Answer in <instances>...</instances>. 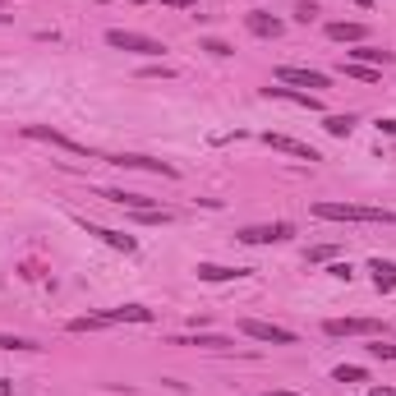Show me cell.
Segmentation results:
<instances>
[{
    "instance_id": "cell-1",
    "label": "cell",
    "mask_w": 396,
    "mask_h": 396,
    "mask_svg": "<svg viewBox=\"0 0 396 396\" xmlns=\"http://www.w3.org/2000/svg\"><path fill=\"white\" fill-rule=\"evenodd\" d=\"M314 217L318 221H369V226H392L396 212L364 208V203H332V198H323V203H314Z\"/></svg>"
},
{
    "instance_id": "cell-2",
    "label": "cell",
    "mask_w": 396,
    "mask_h": 396,
    "mask_svg": "<svg viewBox=\"0 0 396 396\" xmlns=\"http://www.w3.org/2000/svg\"><path fill=\"white\" fill-rule=\"evenodd\" d=\"M106 46H111V51H134V55H161V51H166L157 37L129 33V28H111V33H106Z\"/></svg>"
},
{
    "instance_id": "cell-3",
    "label": "cell",
    "mask_w": 396,
    "mask_h": 396,
    "mask_svg": "<svg viewBox=\"0 0 396 396\" xmlns=\"http://www.w3.org/2000/svg\"><path fill=\"white\" fill-rule=\"evenodd\" d=\"M240 332L254 336V341H267V346H295V332L291 327H277V323H263V318H245Z\"/></svg>"
},
{
    "instance_id": "cell-4",
    "label": "cell",
    "mask_w": 396,
    "mask_h": 396,
    "mask_svg": "<svg viewBox=\"0 0 396 396\" xmlns=\"http://www.w3.org/2000/svg\"><path fill=\"white\" fill-rule=\"evenodd\" d=\"M323 332L327 336H378L382 323H378V318H327Z\"/></svg>"
},
{
    "instance_id": "cell-5",
    "label": "cell",
    "mask_w": 396,
    "mask_h": 396,
    "mask_svg": "<svg viewBox=\"0 0 396 396\" xmlns=\"http://www.w3.org/2000/svg\"><path fill=\"white\" fill-rule=\"evenodd\" d=\"M23 139H37V143H51V148H60V152H74V157H92L83 143H74V139H65L60 129H46V124H23Z\"/></svg>"
},
{
    "instance_id": "cell-6",
    "label": "cell",
    "mask_w": 396,
    "mask_h": 396,
    "mask_svg": "<svg viewBox=\"0 0 396 396\" xmlns=\"http://www.w3.org/2000/svg\"><path fill=\"white\" fill-rule=\"evenodd\" d=\"M115 166H124V171H152V176H166V180H176L180 171L171 166V161H157V157H139V152H120V157H111Z\"/></svg>"
},
{
    "instance_id": "cell-7",
    "label": "cell",
    "mask_w": 396,
    "mask_h": 396,
    "mask_svg": "<svg viewBox=\"0 0 396 396\" xmlns=\"http://www.w3.org/2000/svg\"><path fill=\"white\" fill-rule=\"evenodd\" d=\"M295 230L286 226V221H272V226H245L240 230V240L245 245H277V240H291Z\"/></svg>"
},
{
    "instance_id": "cell-8",
    "label": "cell",
    "mask_w": 396,
    "mask_h": 396,
    "mask_svg": "<svg viewBox=\"0 0 396 396\" xmlns=\"http://www.w3.org/2000/svg\"><path fill=\"white\" fill-rule=\"evenodd\" d=\"M277 83H291V88H327L323 70H295V65H282L277 70Z\"/></svg>"
},
{
    "instance_id": "cell-9",
    "label": "cell",
    "mask_w": 396,
    "mask_h": 396,
    "mask_svg": "<svg viewBox=\"0 0 396 396\" xmlns=\"http://www.w3.org/2000/svg\"><path fill=\"white\" fill-rule=\"evenodd\" d=\"M263 143H267L272 152H286V157L318 161V148H309V143H299V139H286V134H263Z\"/></svg>"
},
{
    "instance_id": "cell-10",
    "label": "cell",
    "mask_w": 396,
    "mask_h": 396,
    "mask_svg": "<svg viewBox=\"0 0 396 396\" xmlns=\"http://www.w3.org/2000/svg\"><path fill=\"white\" fill-rule=\"evenodd\" d=\"M83 230H88V235H97L102 245H111V249H120V254H134V235H124V230H106V226H92V221H79Z\"/></svg>"
},
{
    "instance_id": "cell-11",
    "label": "cell",
    "mask_w": 396,
    "mask_h": 396,
    "mask_svg": "<svg viewBox=\"0 0 396 396\" xmlns=\"http://www.w3.org/2000/svg\"><path fill=\"white\" fill-rule=\"evenodd\" d=\"M245 28L254 37H282L286 33V23L282 18H272V14H263V9H254V14H245Z\"/></svg>"
},
{
    "instance_id": "cell-12",
    "label": "cell",
    "mask_w": 396,
    "mask_h": 396,
    "mask_svg": "<svg viewBox=\"0 0 396 396\" xmlns=\"http://www.w3.org/2000/svg\"><path fill=\"white\" fill-rule=\"evenodd\" d=\"M327 37H332V42H355V46H360L364 37H369V28H364V23H346V18H336V23H327Z\"/></svg>"
},
{
    "instance_id": "cell-13",
    "label": "cell",
    "mask_w": 396,
    "mask_h": 396,
    "mask_svg": "<svg viewBox=\"0 0 396 396\" xmlns=\"http://www.w3.org/2000/svg\"><path fill=\"white\" fill-rule=\"evenodd\" d=\"M194 272H198V282H240V277H249L245 267H221V263H198Z\"/></svg>"
},
{
    "instance_id": "cell-14",
    "label": "cell",
    "mask_w": 396,
    "mask_h": 396,
    "mask_svg": "<svg viewBox=\"0 0 396 396\" xmlns=\"http://www.w3.org/2000/svg\"><path fill=\"white\" fill-rule=\"evenodd\" d=\"M346 55H350V60L355 65H369V70H373V65H392V51H382V46H355V51H346Z\"/></svg>"
},
{
    "instance_id": "cell-15",
    "label": "cell",
    "mask_w": 396,
    "mask_h": 396,
    "mask_svg": "<svg viewBox=\"0 0 396 396\" xmlns=\"http://www.w3.org/2000/svg\"><path fill=\"white\" fill-rule=\"evenodd\" d=\"M106 318H111V327H115V323H152V309L124 304V309H106Z\"/></svg>"
},
{
    "instance_id": "cell-16",
    "label": "cell",
    "mask_w": 396,
    "mask_h": 396,
    "mask_svg": "<svg viewBox=\"0 0 396 396\" xmlns=\"http://www.w3.org/2000/svg\"><path fill=\"white\" fill-rule=\"evenodd\" d=\"M267 97H282V102H295V106H304V111H318V92H299V88H267Z\"/></svg>"
},
{
    "instance_id": "cell-17",
    "label": "cell",
    "mask_w": 396,
    "mask_h": 396,
    "mask_svg": "<svg viewBox=\"0 0 396 396\" xmlns=\"http://www.w3.org/2000/svg\"><path fill=\"white\" fill-rule=\"evenodd\" d=\"M369 272H373V282H378V291H396V263H387V258H373Z\"/></svg>"
},
{
    "instance_id": "cell-18",
    "label": "cell",
    "mask_w": 396,
    "mask_h": 396,
    "mask_svg": "<svg viewBox=\"0 0 396 396\" xmlns=\"http://www.w3.org/2000/svg\"><path fill=\"white\" fill-rule=\"evenodd\" d=\"M176 346H203V350H230V336H176Z\"/></svg>"
},
{
    "instance_id": "cell-19",
    "label": "cell",
    "mask_w": 396,
    "mask_h": 396,
    "mask_svg": "<svg viewBox=\"0 0 396 396\" xmlns=\"http://www.w3.org/2000/svg\"><path fill=\"white\" fill-rule=\"evenodd\" d=\"M102 327H111V318H106V314H88V318H74L70 332H102Z\"/></svg>"
},
{
    "instance_id": "cell-20",
    "label": "cell",
    "mask_w": 396,
    "mask_h": 396,
    "mask_svg": "<svg viewBox=\"0 0 396 396\" xmlns=\"http://www.w3.org/2000/svg\"><path fill=\"white\" fill-rule=\"evenodd\" d=\"M350 129H355V115H327V134L332 139H346Z\"/></svg>"
},
{
    "instance_id": "cell-21",
    "label": "cell",
    "mask_w": 396,
    "mask_h": 396,
    "mask_svg": "<svg viewBox=\"0 0 396 396\" xmlns=\"http://www.w3.org/2000/svg\"><path fill=\"white\" fill-rule=\"evenodd\" d=\"M332 378H336V382H364V369H360V364H341Z\"/></svg>"
},
{
    "instance_id": "cell-22",
    "label": "cell",
    "mask_w": 396,
    "mask_h": 396,
    "mask_svg": "<svg viewBox=\"0 0 396 396\" xmlns=\"http://www.w3.org/2000/svg\"><path fill=\"white\" fill-rule=\"evenodd\" d=\"M0 350H37V346L28 341V336H5L0 332Z\"/></svg>"
},
{
    "instance_id": "cell-23",
    "label": "cell",
    "mask_w": 396,
    "mask_h": 396,
    "mask_svg": "<svg viewBox=\"0 0 396 396\" xmlns=\"http://www.w3.org/2000/svg\"><path fill=\"white\" fill-rule=\"evenodd\" d=\"M341 70H346V74H355V79H364V83L378 79V70H369V65H355V60H350V65H341Z\"/></svg>"
},
{
    "instance_id": "cell-24",
    "label": "cell",
    "mask_w": 396,
    "mask_h": 396,
    "mask_svg": "<svg viewBox=\"0 0 396 396\" xmlns=\"http://www.w3.org/2000/svg\"><path fill=\"white\" fill-rule=\"evenodd\" d=\"M327 258H336V245H318V249H309V263H327Z\"/></svg>"
},
{
    "instance_id": "cell-25",
    "label": "cell",
    "mask_w": 396,
    "mask_h": 396,
    "mask_svg": "<svg viewBox=\"0 0 396 396\" xmlns=\"http://www.w3.org/2000/svg\"><path fill=\"white\" fill-rule=\"evenodd\" d=\"M369 355H373V360H396V346H387V341H373V346H369Z\"/></svg>"
},
{
    "instance_id": "cell-26",
    "label": "cell",
    "mask_w": 396,
    "mask_h": 396,
    "mask_svg": "<svg viewBox=\"0 0 396 396\" xmlns=\"http://www.w3.org/2000/svg\"><path fill=\"white\" fill-rule=\"evenodd\" d=\"M143 79H176V70H171V65H148Z\"/></svg>"
},
{
    "instance_id": "cell-27",
    "label": "cell",
    "mask_w": 396,
    "mask_h": 396,
    "mask_svg": "<svg viewBox=\"0 0 396 396\" xmlns=\"http://www.w3.org/2000/svg\"><path fill=\"white\" fill-rule=\"evenodd\" d=\"M203 51H212V55H230V46L221 42V37H208V42H203Z\"/></svg>"
},
{
    "instance_id": "cell-28",
    "label": "cell",
    "mask_w": 396,
    "mask_h": 396,
    "mask_svg": "<svg viewBox=\"0 0 396 396\" xmlns=\"http://www.w3.org/2000/svg\"><path fill=\"white\" fill-rule=\"evenodd\" d=\"M166 9H194V0H161Z\"/></svg>"
},
{
    "instance_id": "cell-29",
    "label": "cell",
    "mask_w": 396,
    "mask_h": 396,
    "mask_svg": "<svg viewBox=\"0 0 396 396\" xmlns=\"http://www.w3.org/2000/svg\"><path fill=\"white\" fill-rule=\"evenodd\" d=\"M369 396H396V387H373Z\"/></svg>"
},
{
    "instance_id": "cell-30",
    "label": "cell",
    "mask_w": 396,
    "mask_h": 396,
    "mask_svg": "<svg viewBox=\"0 0 396 396\" xmlns=\"http://www.w3.org/2000/svg\"><path fill=\"white\" fill-rule=\"evenodd\" d=\"M0 396H14V387H9V382H5V378H0Z\"/></svg>"
},
{
    "instance_id": "cell-31",
    "label": "cell",
    "mask_w": 396,
    "mask_h": 396,
    "mask_svg": "<svg viewBox=\"0 0 396 396\" xmlns=\"http://www.w3.org/2000/svg\"><path fill=\"white\" fill-rule=\"evenodd\" d=\"M267 396H299V392H267Z\"/></svg>"
}]
</instances>
